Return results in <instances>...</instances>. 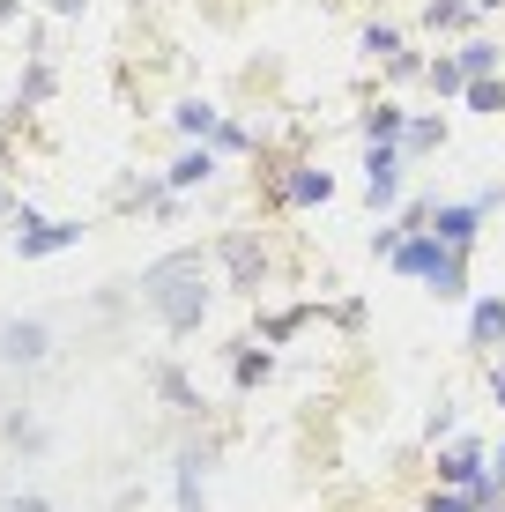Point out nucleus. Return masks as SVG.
<instances>
[{
    "mask_svg": "<svg viewBox=\"0 0 505 512\" xmlns=\"http://www.w3.org/2000/svg\"><path fill=\"white\" fill-rule=\"evenodd\" d=\"M179 127L186 134H216V104H179Z\"/></svg>",
    "mask_w": 505,
    "mask_h": 512,
    "instance_id": "obj_13",
    "label": "nucleus"
},
{
    "mask_svg": "<svg viewBox=\"0 0 505 512\" xmlns=\"http://www.w3.org/2000/svg\"><path fill=\"white\" fill-rule=\"evenodd\" d=\"M461 97L476 104V112H505V82H491V75H483V82H468Z\"/></svg>",
    "mask_w": 505,
    "mask_h": 512,
    "instance_id": "obj_12",
    "label": "nucleus"
},
{
    "mask_svg": "<svg viewBox=\"0 0 505 512\" xmlns=\"http://www.w3.org/2000/svg\"><path fill=\"white\" fill-rule=\"evenodd\" d=\"M439 483H446V490H468V498H491V475H483V453H476V446H454V453H446V461H439Z\"/></svg>",
    "mask_w": 505,
    "mask_h": 512,
    "instance_id": "obj_4",
    "label": "nucleus"
},
{
    "mask_svg": "<svg viewBox=\"0 0 505 512\" xmlns=\"http://www.w3.org/2000/svg\"><path fill=\"white\" fill-rule=\"evenodd\" d=\"M424 512H483V498H468V490H446V498H431Z\"/></svg>",
    "mask_w": 505,
    "mask_h": 512,
    "instance_id": "obj_15",
    "label": "nucleus"
},
{
    "mask_svg": "<svg viewBox=\"0 0 505 512\" xmlns=\"http://www.w3.org/2000/svg\"><path fill=\"white\" fill-rule=\"evenodd\" d=\"M15 512H45V505H38V498H23V505H15Z\"/></svg>",
    "mask_w": 505,
    "mask_h": 512,
    "instance_id": "obj_19",
    "label": "nucleus"
},
{
    "mask_svg": "<svg viewBox=\"0 0 505 512\" xmlns=\"http://www.w3.org/2000/svg\"><path fill=\"white\" fill-rule=\"evenodd\" d=\"M491 394L505 401V364H491Z\"/></svg>",
    "mask_w": 505,
    "mask_h": 512,
    "instance_id": "obj_18",
    "label": "nucleus"
},
{
    "mask_svg": "<svg viewBox=\"0 0 505 512\" xmlns=\"http://www.w3.org/2000/svg\"><path fill=\"white\" fill-rule=\"evenodd\" d=\"M431 238L439 245H454V253H468L476 245V223H483V201H446V208H431Z\"/></svg>",
    "mask_w": 505,
    "mask_h": 512,
    "instance_id": "obj_3",
    "label": "nucleus"
},
{
    "mask_svg": "<svg viewBox=\"0 0 505 512\" xmlns=\"http://www.w3.org/2000/svg\"><path fill=\"white\" fill-rule=\"evenodd\" d=\"M327 193H335L327 171H290V179H283V201L290 208H312V201H327Z\"/></svg>",
    "mask_w": 505,
    "mask_h": 512,
    "instance_id": "obj_6",
    "label": "nucleus"
},
{
    "mask_svg": "<svg viewBox=\"0 0 505 512\" xmlns=\"http://www.w3.org/2000/svg\"><path fill=\"white\" fill-rule=\"evenodd\" d=\"M208 171H216V156H208V149H186L179 164H171V186H201Z\"/></svg>",
    "mask_w": 505,
    "mask_h": 512,
    "instance_id": "obj_9",
    "label": "nucleus"
},
{
    "mask_svg": "<svg viewBox=\"0 0 505 512\" xmlns=\"http://www.w3.org/2000/svg\"><path fill=\"white\" fill-rule=\"evenodd\" d=\"M491 60H498V45H483V38H476V45H461V75H468V82L491 75Z\"/></svg>",
    "mask_w": 505,
    "mask_h": 512,
    "instance_id": "obj_11",
    "label": "nucleus"
},
{
    "mask_svg": "<svg viewBox=\"0 0 505 512\" xmlns=\"http://www.w3.org/2000/svg\"><path fill=\"white\" fill-rule=\"evenodd\" d=\"M364 134H372V141H387V149H394V141H402V112H394V104L364 112Z\"/></svg>",
    "mask_w": 505,
    "mask_h": 512,
    "instance_id": "obj_10",
    "label": "nucleus"
},
{
    "mask_svg": "<svg viewBox=\"0 0 505 512\" xmlns=\"http://www.w3.org/2000/svg\"><path fill=\"white\" fill-rule=\"evenodd\" d=\"M402 141H409V149H439V119H416Z\"/></svg>",
    "mask_w": 505,
    "mask_h": 512,
    "instance_id": "obj_17",
    "label": "nucleus"
},
{
    "mask_svg": "<svg viewBox=\"0 0 505 512\" xmlns=\"http://www.w3.org/2000/svg\"><path fill=\"white\" fill-rule=\"evenodd\" d=\"M194 282H201V260H164V268L149 275V305L164 312L171 327H194L201 305H208V297H194Z\"/></svg>",
    "mask_w": 505,
    "mask_h": 512,
    "instance_id": "obj_2",
    "label": "nucleus"
},
{
    "mask_svg": "<svg viewBox=\"0 0 505 512\" xmlns=\"http://www.w3.org/2000/svg\"><path fill=\"white\" fill-rule=\"evenodd\" d=\"M364 193H372V208H387L394 193H402V149H387V141H372V156H364Z\"/></svg>",
    "mask_w": 505,
    "mask_h": 512,
    "instance_id": "obj_5",
    "label": "nucleus"
},
{
    "mask_svg": "<svg viewBox=\"0 0 505 512\" xmlns=\"http://www.w3.org/2000/svg\"><path fill=\"white\" fill-rule=\"evenodd\" d=\"M476 8H505V0H476Z\"/></svg>",
    "mask_w": 505,
    "mask_h": 512,
    "instance_id": "obj_20",
    "label": "nucleus"
},
{
    "mask_svg": "<svg viewBox=\"0 0 505 512\" xmlns=\"http://www.w3.org/2000/svg\"><path fill=\"white\" fill-rule=\"evenodd\" d=\"M468 334H476V349L505 342V297H483V305H476V320H468Z\"/></svg>",
    "mask_w": 505,
    "mask_h": 512,
    "instance_id": "obj_7",
    "label": "nucleus"
},
{
    "mask_svg": "<svg viewBox=\"0 0 505 512\" xmlns=\"http://www.w3.org/2000/svg\"><path fill=\"white\" fill-rule=\"evenodd\" d=\"M394 268L416 275V282H431L439 297H461V253H454V245H439L431 231H409L402 245H394Z\"/></svg>",
    "mask_w": 505,
    "mask_h": 512,
    "instance_id": "obj_1",
    "label": "nucleus"
},
{
    "mask_svg": "<svg viewBox=\"0 0 505 512\" xmlns=\"http://www.w3.org/2000/svg\"><path fill=\"white\" fill-rule=\"evenodd\" d=\"M0 357H15V364L45 357V327H8V334H0Z\"/></svg>",
    "mask_w": 505,
    "mask_h": 512,
    "instance_id": "obj_8",
    "label": "nucleus"
},
{
    "mask_svg": "<svg viewBox=\"0 0 505 512\" xmlns=\"http://www.w3.org/2000/svg\"><path fill=\"white\" fill-rule=\"evenodd\" d=\"M364 45H372L379 60H402V38H394V30H364Z\"/></svg>",
    "mask_w": 505,
    "mask_h": 512,
    "instance_id": "obj_16",
    "label": "nucleus"
},
{
    "mask_svg": "<svg viewBox=\"0 0 505 512\" xmlns=\"http://www.w3.org/2000/svg\"><path fill=\"white\" fill-rule=\"evenodd\" d=\"M431 90H446V97H454V90H468V75H461V60H439V67H431Z\"/></svg>",
    "mask_w": 505,
    "mask_h": 512,
    "instance_id": "obj_14",
    "label": "nucleus"
}]
</instances>
